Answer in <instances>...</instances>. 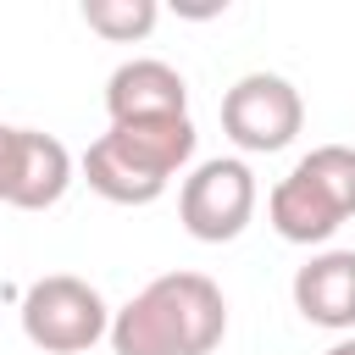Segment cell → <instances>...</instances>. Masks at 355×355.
I'll list each match as a JSON object with an SVG mask.
<instances>
[{"label":"cell","mask_w":355,"mask_h":355,"mask_svg":"<svg viewBox=\"0 0 355 355\" xmlns=\"http://www.w3.org/2000/svg\"><path fill=\"white\" fill-rule=\"evenodd\" d=\"M266 216H272V227H277V239H288V244H327L349 216L294 166L272 194H266Z\"/></svg>","instance_id":"9c48e42d"},{"label":"cell","mask_w":355,"mask_h":355,"mask_svg":"<svg viewBox=\"0 0 355 355\" xmlns=\"http://www.w3.org/2000/svg\"><path fill=\"white\" fill-rule=\"evenodd\" d=\"M67 189H72V155H67V144L55 133L17 128V172H11L6 205H17V211H50V205H61Z\"/></svg>","instance_id":"ba28073f"},{"label":"cell","mask_w":355,"mask_h":355,"mask_svg":"<svg viewBox=\"0 0 355 355\" xmlns=\"http://www.w3.org/2000/svg\"><path fill=\"white\" fill-rule=\"evenodd\" d=\"M327 355H355V338H338V344H333Z\"/></svg>","instance_id":"4fadbf2b"},{"label":"cell","mask_w":355,"mask_h":355,"mask_svg":"<svg viewBox=\"0 0 355 355\" xmlns=\"http://www.w3.org/2000/svg\"><path fill=\"white\" fill-rule=\"evenodd\" d=\"M11 172H17V128L0 122V200L11 194Z\"/></svg>","instance_id":"7c38bea8"},{"label":"cell","mask_w":355,"mask_h":355,"mask_svg":"<svg viewBox=\"0 0 355 355\" xmlns=\"http://www.w3.org/2000/svg\"><path fill=\"white\" fill-rule=\"evenodd\" d=\"M116 355H211L227 338V300L205 272H166L111 311Z\"/></svg>","instance_id":"6da1fadb"},{"label":"cell","mask_w":355,"mask_h":355,"mask_svg":"<svg viewBox=\"0 0 355 355\" xmlns=\"http://www.w3.org/2000/svg\"><path fill=\"white\" fill-rule=\"evenodd\" d=\"M83 11V22L100 33V39H111V44H133V39H144L150 28H155V0H83L78 6Z\"/></svg>","instance_id":"8fae6325"},{"label":"cell","mask_w":355,"mask_h":355,"mask_svg":"<svg viewBox=\"0 0 355 355\" xmlns=\"http://www.w3.org/2000/svg\"><path fill=\"white\" fill-rule=\"evenodd\" d=\"M255 216V172L239 155H211L200 161L183 189H178V222L200 244H227L250 227Z\"/></svg>","instance_id":"277c9868"},{"label":"cell","mask_w":355,"mask_h":355,"mask_svg":"<svg viewBox=\"0 0 355 355\" xmlns=\"http://www.w3.org/2000/svg\"><path fill=\"white\" fill-rule=\"evenodd\" d=\"M294 166H300L344 216H355V150H349V144H316V150L300 155Z\"/></svg>","instance_id":"30bf717a"},{"label":"cell","mask_w":355,"mask_h":355,"mask_svg":"<svg viewBox=\"0 0 355 355\" xmlns=\"http://www.w3.org/2000/svg\"><path fill=\"white\" fill-rule=\"evenodd\" d=\"M111 333V305L100 300L94 283L72 272L33 277L22 294V338L44 355H78Z\"/></svg>","instance_id":"3957f363"},{"label":"cell","mask_w":355,"mask_h":355,"mask_svg":"<svg viewBox=\"0 0 355 355\" xmlns=\"http://www.w3.org/2000/svg\"><path fill=\"white\" fill-rule=\"evenodd\" d=\"M294 311L316 327H355V250H322L294 272Z\"/></svg>","instance_id":"52a82bcc"},{"label":"cell","mask_w":355,"mask_h":355,"mask_svg":"<svg viewBox=\"0 0 355 355\" xmlns=\"http://www.w3.org/2000/svg\"><path fill=\"white\" fill-rule=\"evenodd\" d=\"M194 122L166 116V122H122L100 133L83 150V178L100 200L111 205H150L166 194V183L194 161Z\"/></svg>","instance_id":"7a4b0ae2"},{"label":"cell","mask_w":355,"mask_h":355,"mask_svg":"<svg viewBox=\"0 0 355 355\" xmlns=\"http://www.w3.org/2000/svg\"><path fill=\"white\" fill-rule=\"evenodd\" d=\"M300 128H305V100L277 72H244L222 94V133L244 155H277L294 144Z\"/></svg>","instance_id":"5b68a950"},{"label":"cell","mask_w":355,"mask_h":355,"mask_svg":"<svg viewBox=\"0 0 355 355\" xmlns=\"http://www.w3.org/2000/svg\"><path fill=\"white\" fill-rule=\"evenodd\" d=\"M105 111H111V128L189 116V83L178 67H166L155 55H133L105 78Z\"/></svg>","instance_id":"8992f818"}]
</instances>
